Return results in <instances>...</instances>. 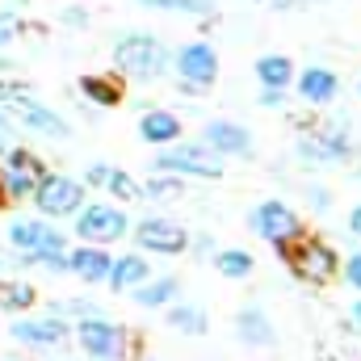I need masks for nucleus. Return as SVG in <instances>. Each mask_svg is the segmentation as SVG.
Returning <instances> with one entry per match:
<instances>
[{
  "mask_svg": "<svg viewBox=\"0 0 361 361\" xmlns=\"http://www.w3.org/2000/svg\"><path fill=\"white\" fill-rule=\"evenodd\" d=\"M252 231L261 235V240H269L273 248L277 244H286L290 235H298L302 231V223H298V214L290 210V206H281V202H261L257 210H252Z\"/></svg>",
  "mask_w": 361,
  "mask_h": 361,
  "instance_id": "obj_11",
  "label": "nucleus"
},
{
  "mask_svg": "<svg viewBox=\"0 0 361 361\" xmlns=\"http://www.w3.org/2000/svg\"><path fill=\"white\" fill-rule=\"evenodd\" d=\"M4 152H8V147H4V139H0V156H4Z\"/></svg>",
  "mask_w": 361,
  "mask_h": 361,
  "instance_id": "obj_38",
  "label": "nucleus"
},
{
  "mask_svg": "<svg viewBox=\"0 0 361 361\" xmlns=\"http://www.w3.org/2000/svg\"><path fill=\"white\" fill-rule=\"evenodd\" d=\"M357 92H361V85H357Z\"/></svg>",
  "mask_w": 361,
  "mask_h": 361,
  "instance_id": "obj_42",
  "label": "nucleus"
},
{
  "mask_svg": "<svg viewBox=\"0 0 361 361\" xmlns=\"http://www.w3.org/2000/svg\"><path fill=\"white\" fill-rule=\"evenodd\" d=\"M21 34V17L17 13H0V47H8Z\"/></svg>",
  "mask_w": 361,
  "mask_h": 361,
  "instance_id": "obj_30",
  "label": "nucleus"
},
{
  "mask_svg": "<svg viewBox=\"0 0 361 361\" xmlns=\"http://www.w3.org/2000/svg\"><path fill=\"white\" fill-rule=\"evenodd\" d=\"M177 76L189 92L210 89L219 80V55H214V47L210 42H185L177 51Z\"/></svg>",
  "mask_w": 361,
  "mask_h": 361,
  "instance_id": "obj_9",
  "label": "nucleus"
},
{
  "mask_svg": "<svg viewBox=\"0 0 361 361\" xmlns=\"http://www.w3.org/2000/svg\"><path fill=\"white\" fill-rule=\"evenodd\" d=\"M21 118L30 130H38V135H51V139H68V122L55 114V109H47V105H38L30 92L25 97H17V101H8V118Z\"/></svg>",
  "mask_w": 361,
  "mask_h": 361,
  "instance_id": "obj_13",
  "label": "nucleus"
},
{
  "mask_svg": "<svg viewBox=\"0 0 361 361\" xmlns=\"http://www.w3.org/2000/svg\"><path fill=\"white\" fill-rule=\"evenodd\" d=\"M152 277V265L143 261V257H135V252H126V257H118L114 265H109V286L114 290H135V286H143Z\"/></svg>",
  "mask_w": 361,
  "mask_h": 361,
  "instance_id": "obj_19",
  "label": "nucleus"
},
{
  "mask_svg": "<svg viewBox=\"0 0 361 361\" xmlns=\"http://www.w3.org/2000/svg\"><path fill=\"white\" fill-rule=\"evenodd\" d=\"M311 202H315V210H328V189H315Z\"/></svg>",
  "mask_w": 361,
  "mask_h": 361,
  "instance_id": "obj_34",
  "label": "nucleus"
},
{
  "mask_svg": "<svg viewBox=\"0 0 361 361\" xmlns=\"http://www.w3.org/2000/svg\"><path fill=\"white\" fill-rule=\"evenodd\" d=\"M0 206H4V193H0Z\"/></svg>",
  "mask_w": 361,
  "mask_h": 361,
  "instance_id": "obj_41",
  "label": "nucleus"
},
{
  "mask_svg": "<svg viewBox=\"0 0 361 361\" xmlns=\"http://www.w3.org/2000/svg\"><path fill=\"white\" fill-rule=\"evenodd\" d=\"M30 197L38 202V210L47 219H72L85 206V180H72V177H63V173H47L34 185Z\"/></svg>",
  "mask_w": 361,
  "mask_h": 361,
  "instance_id": "obj_3",
  "label": "nucleus"
},
{
  "mask_svg": "<svg viewBox=\"0 0 361 361\" xmlns=\"http://www.w3.org/2000/svg\"><path fill=\"white\" fill-rule=\"evenodd\" d=\"M114 63L135 80H156L169 68V51L156 34H122L114 42Z\"/></svg>",
  "mask_w": 361,
  "mask_h": 361,
  "instance_id": "obj_2",
  "label": "nucleus"
},
{
  "mask_svg": "<svg viewBox=\"0 0 361 361\" xmlns=\"http://www.w3.org/2000/svg\"><path fill=\"white\" fill-rule=\"evenodd\" d=\"M135 244L156 252V257H180L189 248V231L180 223H173V219H143L135 227Z\"/></svg>",
  "mask_w": 361,
  "mask_h": 361,
  "instance_id": "obj_10",
  "label": "nucleus"
},
{
  "mask_svg": "<svg viewBox=\"0 0 361 361\" xmlns=\"http://www.w3.org/2000/svg\"><path fill=\"white\" fill-rule=\"evenodd\" d=\"M214 269L223 273V277H248L252 273V257L244 248H227V252L214 257Z\"/></svg>",
  "mask_w": 361,
  "mask_h": 361,
  "instance_id": "obj_25",
  "label": "nucleus"
},
{
  "mask_svg": "<svg viewBox=\"0 0 361 361\" xmlns=\"http://www.w3.org/2000/svg\"><path fill=\"white\" fill-rule=\"evenodd\" d=\"M8 240H13V248L21 252V261H30V265H38L42 257L68 248V240H63L55 227H47L42 219H17V223L8 227Z\"/></svg>",
  "mask_w": 361,
  "mask_h": 361,
  "instance_id": "obj_7",
  "label": "nucleus"
},
{
  "mask_svg": "<svg viewBox=\"0 0 361 361\" xmlns=\"http://www.w3.org/2000/svg\"><path fill=\"white\" fill-rule=\"evenodd\" d=\"M298 97L307 101V105H328L336 92H341V80H336V72L332 68H307V72H298Z\"/></svg>",
  "mask_w": 361,
  "mask_h": 361,
  "instance_id": "obj_15",
  "label": "nucleus"
},
{
  "mask_svg": "<svg viewBox=\"0 0 361 361\" xmlns=\"http://www.w3.org/2000/svg\"><path fill=\"white\" fill-rule=\"evenodd\" d=\"M105 177H109V164H92L89 177H85V185H105Z\"/></svg>",
  "mask_w": 361,
  "mask_h": 361,
  "instance_id": "obj_33",
  "label": "nucleus"
},
{
  "mask_svg": "<svg viewBox=\"0 0 361 361\" xmlns=\"http://www.w3.org/2000/svg\"><path fill=\"white\" fill-rule=\"evenodd\" d=\"M42 177H47V164H42L34 152H25V147L4 152V173H0V193H4V197H13V202L30 197L34 185Z\"/></svg>",
  "mask_w": 361,
  "mask_h": 361,
  "instance_id": "obj_8",
  "label": "nucleus"
},
{
  "mask_svg": "<svg viewBox=\"0 0 361 361\" xmlns=\"http://www.w3.org/2000/svg\"><path fill=\"white\" fill-rule=\"evenodd\" d=\"M349 231H353V235L361 240V206L353 210V214H349Z\"/></svg>",
  "mask_w": 361,
  "mask_h": 361,
  "instance_id": "obj_35",
  "label": "nucleus"
},
{
  "mask_svg": "<svg viewBox=\"0 0 361 361\" xmlns=\"http://www.w3.org/2000/svg\"><path fill=\"white\" fill-rule=\"evenodd\" d=\"M345 277H349V286H357V290H361V252H357V257H349V265H345Z\"/></svg>",
  "mask_w": 361,
  "mask_h": 361,
  "instance_id": "obj_32",
  "label": "nucleus"
},
{
  "mask_svg": "<svg viewBox=\"0 0 361 361\" xmlns=\"http://www.w3.org/2000/svg\"><path fill=\"white\" fill-rule=\"evenodd\" d=\"M139 135H143V143H152V147H169V143L180 139V118L169 114V109H147V114L139 118Z\"/></svg>",
  "mask_w": 361,
  "mask_h": 361,
  "instance_id": "obj_16",
  "label": "nucleus"
},
{
  "mask_svg": "<svg viewBox=\"0 0 361 361\" xmlns=\"http://www.w3.org/2000/svg\"><path fill=\"white\" fill-rule=\"evenodd\" d=\"M202 143H206L214 156H248V152H252V135H248L240 122H227V118L206 122Z\"/></svg>",
  "mask_w": 361,
  "mask_h": 361,
  "instance_id": "obj_12",
  "label": "nucleus"
},
{
  "mask_svg": "<svg viewBox=\"0 0 361 361\" xmlns=\"http://www.w3.org/2000/svg\"><path fill=\"white\" fill-rule=\"evenodd\" d=\"M160 173H185V177H202V180H219L223 177V156H214L206 143H177L164 147L156 160Z\"/></svg>",
  "mask_w": 361,
  "mask_h": 361,
  "instance_id": "obj_4",
  "label": "nucleus"
},
{
  "mask_svg": "<svg viewBox=\"0 0 361 361\" xmlns=\"http://www.w3.org/2000/svg\"><path fill=\"white\" fill-rule=\"evenodd\" d=\"M34 286L30 281H0V307L4 311H25V307H34Z\"/></svg>",
  "mask_w": 361,
  "mask_h": 361,
  "instance_id": "obj_24",
  "label": "nucleus"
},
{
  "mask_svg": "<svg viewBox=\"0 0 361 361\" xmlns=\"http://www.w3.org/2000/svg\"><path fill=\"white\" fill-rule=\"evenodd\" d=\"M261 105L265 109H281L286 105V89H261Z\"/></svg>",
  "mask_w": 361,
  "mask_h": 361,
  "instance_id": "obj_31",
  "label": "nucleus"
},
{
  "mask_svg": "<svg viewBox=\"0 0 361 361\" xmlns=\"http://www.w3.org/2000/svg\"><path fill=\"white\" fill-rule=\"evenodd\" d=\"M169 324L180 328V332H193V336L206 332V315H202L197 307H169Z\"/></svg>",
  "mask_w": 361,
  "mask_h": 361,
  "instance_id": "obj_27",
  "label": "nucleus"
},
{
  "mask_svg": "<svg viewBox=\"0 0 361 361\" xmlns=\"http://www.w3.org/2000/svg\"><path fill=\"white\" fill-rule=\"evenodd\" d=\"M13 341L30 345V349H51V345H68V324L47 315V319H21L13 324Z\"/></svg>",
  "mask_w": 361,
  "mask_h": 361,
  "instance_id": "obj_14",
  "label": "nucleus"
},
{
  "mask_svg": "<svg viewBox=\"0 0 361 361\" xmlns=\"http://www.w3.org/2000/svg\"><path fill=\"white\" fill-rule=\"evenodd\" d=\"M130 231V219L122 206H109V202H92L85 210H76V235L92 240V244H114Z\"/></svg>",
  "mask_w": 361,
  "mask_h": 361,
  "instance_id": "obj_5",
  "label": "nucleus"
},
{
  "mask_svg": "<svg viewBox=\"0 0 361 361\" xmlns=\"http://www.w3.org/2000/svg\"><path fill=\"white\" fill-rule=\"evenodd\" d=\"M80 92L92 105H118L122 101V85L109 80V76H80Z\"/></svg>",
  "mask_w": 361,
  "mask_h": 361,
  "instance_id": "obj_23",
  "label": "nucleus"
},
{
  "mask_svg": "<svg viewBox=\"0 0 361 361\" xmlns=\"http://www.w3.org/2000/svg\"><path fill=\"white\" fill-rule=\"evenodd\" d=\"M319 361H336V357H319Z\"/></svg>",
  "mask_w": 361,
  "mask_h": 361,
  "instance_id": "obj_40",
  "label": "nucleus"
},
{
  "mask_svg": "<svg viewBox=\"0 0 361 361\" xmlns=\"http://www.w3.org/2000/svg\"><path fill=\"white\" fill-rule=\"evenodd\" d=\"M147 8H169V13H189V17H210L214 0H139Z\"/></svg>",
  "mask_w": 361,
  "mask_h": 361,
  "instance_id": "obj_26",
  "label": "nucleus"
},
{
  "mask_svg": "<svg viewBox=\"0 0 361 361\" xmlns=\"http://www.w3.org/2000/svg\"><path fill=\"white\" fill-rule=\"evenodd\" d=\"M349 319H353V324H361V298L353 302V307H349Z\"/></svg>",
  "mask_w": 361,
  "mask_h": 361,
  "instance_id": "obj_36",
  "label": "nucleus"
},
{
  "mask_svg": "<svg viewBox=\"0 0 361 361\" xmlns=\"http://www.w3.org/2000/svg\"><path fill=\"white\" fill-rule=\"evenodd\" d=\"M273 8H290V4H298V0H269Z\"/></svg>",
  "mask_w": 361,
  "mask_h": 361,
  "instance_id": "obj_37",
  "label": "nucleus"
},
{
  "mask_svg": "<svg viewBox=\"0 0 361 361\" xmlns=\"http://www.w3.org/2000/svg\"><path fill=\"white\" fill-rule=\"evenodd\" d=\"M277 257L290 265V273H294V277H302V281H315V286L332 281V277H336V269H341L336 252H332L324 240L307 235V231H298V235H290L286 244H277Z\"/></svg>",
  "mask_w": 361,
  "mask_h": 361,
  "instance_id": "obj_1",
  "label": "nucleus"
},
{
  "mask_svg": "<svg viewBox=\"0 0 361 361\" xmlns=\"http://www.w3.org/2000/svg\"><path fill=\"white\" fill-rule=\"evenodd\" d=\"M180 281L177 277H147L143 286H135V302L139 307H169L177 298Z\"/></svg>",
  "mask_w": 361,
  "mask_h": 361,
  "instance_id": "obj_21",
  "label": "nucleus"
},
{
  "mask_svg": "<svg viewBox=\"0 0 361 361\" xmlns=\"http://www.w3.org/2000/svg\"><path fill=\"white\" fill-rule=\"evenodd\" d=\"M109 252L101 248V244H85V248H76L72 257H68V269L76 273L80 281H105L109 277Z\"/></svg>",
  "mask_w": 361,
  "mask_h": 361,
  "instance_id": "obj_17",
  "label": "nucleus"
},
{
  "mask_svg": "<svg viewBox=\"0 0 361 361\" xmlns=\"http://www.w3.org/2000/svg\"><path fill=\"white\" fill-rule=\"evenodd\" d=\"M105 189H109V193H114V197H122V202H135V197H139V193H143V189H139V185H135V180L126 177V173H122V169H109V177H105Z\"/></svg>",
  "mask_w": 361,
  "mask_h": 361,
  "instance_id": "obj_28",
  "label": "nucleus"
},
{
  "mask_svg": "<svg viewBox=\"0 0 361 361\" xmlns=\"http://www.w3.org/2000/svg\"><path fill=\"white\" fill-rule=\"evenodd\" d=\"M4 261H8V257H4V252H0V269H4Z\"/></svg>",
  "mask_w": 361,
  "mask_h": 361,
  "instance_id": "obj_39",
  "label": "nucleus"
},
{
  "mask_svg": "<svg viewBox=\"0 0 361 361\" xmlns=\"http://www.w3.org/2000/svg\"><path fill=\"white\" fill-rule=\"evenodd\" d=\"M143 193H147V197H160V202H177V197H185V185H180V180L160 177V180H147Z\"/></svg>",
  "mask_w": 361,
  "mask_h": 361,
  "instance_id": "obj_29",
  "label": "nucleus"
},
{
  "mask_svg": "<svg viewBox=\"0 0 361 361\" xmlns=\"http://www.w3.org/2000/svg\"><path fill=\"white\" fill-rule=\"evenodd\" d=\"M315 143H302V156H315V160H345L349 156V139L341 130H324V135H311Z\"/></svg>",
  "mask_w": 361,
  "mask_h": 361,
  "instance_id": "obj_22",
  "label": "nucleus"
},
{
  "mask_svg": "<svg viewBox=\"0 0 361 361\" xmlns=\"http://www.w3.org/2000/svg\"><path fill=\"white\" fill-rule=\"evenodd\" d=\"M76 341L97 361H122L126 357V328H118V324H109L101 315H85L76 324Z\"/></svg>",
  "mask_w": 361,
  "mask_h": 361,
  "instance_id": "obj_6",
  "label": "nucleus"
},
{
  "mask_svg": "<svg viewBox=\"0 0 361 361\" xmlns=\"http://www.w3.org/2000/svg\"><path fill=\"white\" fill-rule=\"evenodd\" d=\"M257 80H261V89H290L294 85V63L286 55H261L257 59Z\"/></svg>",
  "mask_w": 361,
  "mask_h": 361,
  "instance_id": "obj_20",
  "label": "nucleus"
},
{
  "mask_svg": "<svg viewBox=\"0 0 361 361\" xmlns=\"http://www.w3.org/2000/svg\"><path fill=\"white\" fill-rule=\"evenodd\" d=\"M235 332H240L244 345H257V349L273 345V324L261 307H244V311L235 315Z\"/></svg>",
  "mask_w": 361,
  "mask_h": 361,
  "instance_id": "obj_18",
  "label": "nucleus"
}]
</instances>
